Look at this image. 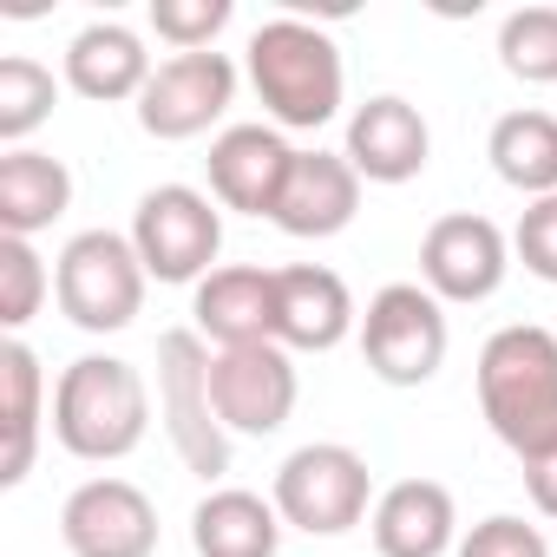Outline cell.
I'll return each mask as SVG.
<instances>
[{
  "label": "cell",
  "instance_id": "cell-30",
  "mask_svg": "<svg viewBox=\"0 0 557 557\" xmlns=\"http://www.w3.org/2000/svg\"><path fill=\"white\" fill-rule=\"evenodd\" d=\"M518 472H524V498L537 505V518H557V446L537 453V459H524Z\"/></svg>",
  "mask_w": 557,
  "mask_h": 557
},
{
  "label": "cell",
  "instance_id": "cell-29",
  "mask_svg": "<svg viewBox=\"0 0 557 557\" xmlns=\"http://www.w3.org/2000/svg\"><path fill=\"white\" fill-rule=\"evenodd\" d=\"M511 256L537 275V283L557 289V197L524 203V216H518V230H511Z\"/></svg>",
  "mask_w": 557,
  "mask_h": 557
},
{
  "label": "cell",
  "instance_id": "cell-6",
  "mask_svg": "<svg viewBox=\"0 0 557 557\" xmlns=\"http://www.w3.org/2000/svg\"><path fill=\"white\" fill-rule=\"evenodd\" d=\"M269 498L283 511V524H296L309 537H342V531L368 524V511H374V466L342 440H309L275 466Z\"/></svg>",
  "mask_w": 557,
  "mask_h": 557
},
{
  "label": "cell",
  "instance_id": "cell-13",
  "mask_svg": "<svg viewBox=\"0 0 557 557\" xmlns=\"http://www.w3.org/2000/svg\"><path fill=\"white\" fill-rule=\"evenodd\" d=\"M210 197L223 210H243V216H275L283 203V184L296 171V145L275 132V125H223L210 138Z\"/></svg>",
  "mask_w": 557,
  "mask_h": 557
},
{
  "label": "cell",
  "instance_id": "cell-4",
  "mask_svg": "<svg viewBox=\"0 0 557 557\" xmlns=\"http://www.w3.org/2000/svg\"><path fill=\"white\" fill-rule=\"evenodd\" d=\"M151 275L132 249V230H79L53 262V302L86 335H119L138 322Z\"/></svg>",
  "mask_w": 557,
  "mask_h": 557
},
{
  "label": "cell",
  "instance_id": "cell-28",
  "mask_svg": "<svg viewBox=\"0 0 557 557\" xmlns=\"http://www.w3.org/2000/svg\"><path fill=\"white\" fill-rule=\"evenodd\" d=\"M453 557H550V537H544L537 524L511 518V511H492V518H479V524L459 537Z\"/></svg>",
  "mask_w": 557,
  "mask_h": 557
},
{
  "label": "cell",
  "instance_id": "cell-11",
  "mask_svg": "<svg viewBox=\"0 0 557 557\" xmlns=\"http://www.w3.org/2000/svg\"><path fill=\"white\" fill-rule=\"evenodd\" d=\"M511 236L479 216V210H446L426 236H420V283L440 296V302H492L511 275Z\"/></svg>",
  "mask_w": 557,
  "mask_h": 557
},
{
  "label": "cell",
  "instance_id": "cell-12",
  "mask_svg": "<svg viewBox=\"0 0 557 557\" xmlns=\"http://www.w3.org/2000/svg\"><path fill=\"white\" fill-rule=\"evenodd\" d=\"M60 544L73 557H151L158 550V505L132 479H86L60 505Z\"/></svg>",
  "mask_w": 557,
  "mask_h": 557
},
{
  "label": "cell",
  "instance_id": "cell-14",
  "mask_svg": "<svg viewBox=\"0 0 557 557\" xmlns=\"http://www.w3.org/2000/svg\"><path fill=\"white\" fill-rule=\"evenodd\" d=\"M348 335H361V309H355V289L329 262L275 269V342L289 355H329Z\"/></svg>",
  "mask_w": 557,
  "mask_h": 557
},
{
  "label": "cell",
  "instance_id": "cell-3",
  "mask_svg": "<svg viewBox=\"0 0 557 557\" xmlns=\"http://www.w3.org/2000/svg\"><path fill=\"white\" fill-rule=\"evenodd\" d=\"M151 433V381L119 361V355H79L60 381H53V440L86 459V466H112L132 459Z\"/></svg>",
  "mask_w": 557,
  "mask_h": 557
},
{
  "label": "cell",
  "instance_id": "cell-1",
  "mask_svg": "<svg viewBox=\"0 0 557 557\" xmlns=\"http://www.w3.org/2000/svg\"><path fill=\"white\" fill-rule=\"evenodd\" d=\"M243 73H249L275 132H322L342 119V99H348L342 47L329 27H315L302 14L262 21L243 47Z\"/></svg>",
  "mask_w": 557,
  "mask_h": 557
},
{
  "label": "cell",
  "instance_id": "cell-10",
  "mask_svg": "<svg viewBox=\"0 0 557 557\" xmlns=\"http://www.w3.org/2000/svg\"><path fill=\"white\" fill-rule=\"evenodd\" d=\"M236 106V60L230 53H171L158 60L151 86L138 92V132L158 145H184L203 138L210 125H223V112Z\"/></svg>",
  "mask_w": 557,
  "mask_h": 557
},
{
  "label": "cell",
  "instance_id": "cell-22",
  "mask_svg": "<svg viewBox=\"0 0 557 557\" xmlns=\"http://www.w3.org/2000/svg\"><path fill=\"white\" fill-rule=\"evenodd\" d=\"M0 420H8V459H0V485H27L34 472V453H40V420H53L47 407V374H40V355L8 335L0 342Z\"/></svg>",
  "mask_w": 557,
  "mask_h": 557
},
{
  "label": "cell",
  "instance_id": "cell-23",
  "mask_svg": "<svg viewBox=\"0 0 557 557\" xmlns=\"http://www.w3.org/2000/svg\"><path fill=\"white\" fill-rule=\"evenodd\" d=\"M485 158H492L498 184H511L524 203L557 197V112H544V106L498 112L485 132Z\"/></svg>",
  "mask_w": 557,
  "mask_h": 557
},
{
  "label": "cell",
  "instance_id": "cell-19",
  "mask_svg": "<svg viewBox=\"0 0 557 557\" xmlns=\"http://www.w3.org/2000/svg\"><path fill=\"white\" fill-rule=\"evenodd\" d=\"M151 73H158V60L145 53V34L125 21H92L66 40V86L92 106H119V99L138 106Z\"/></svg>",
  "mask_w": 557,
  "mask_h": 557
},
{
  "label": "cell",
  "instance_id": "cell-17",
  "mask_svg": "<svg viewBox=\"0 0 557 557\" xmlns=\"http://www.w3.org/2000/svg\"><path fill=\"white\" fill-rule=\"evenodd\" d=\"M190 329L216 348L275 342V269H256V262L210 269L190 296Z\"/></svg>",
  "mask_w": 557,
  "mask_h": 557
},
{
  "label": "cell",
  "instance_id": "cell-27",
  "mask_svg": "<svg viewBox=\"0 0 557 557\" xmlns=\"http://www.w3.org/2000/svg\"><path fill=\"white\" fill-rule=\"evenodd\" d=\"M230 0H151V34L171 47V53H210L216 34L230 27Z\"/></svg>",
  "mask_w": 557,
  "mask_h": 557
},
{
  "label": "cell",
  "instance_id": "cell-9",
  "mask_svg": "<svg viewBox=\"0 0 557 557\" xmlns=\"http://www.w3.org/2000/svg\"><path fill=\"white\" fill-rule=\"evenodd\" d=\"M210 394H216V413L230 426V440H269L283 433L296 400H302V374H296V355L283 342H249V348H216L210 361Z\"/></svg>",
  "mask_w": 557,
  "mask_h": 557
},
{
  "label": "cell",
  "instance_id": "cell-2",
  "mask_svg": "<svg viewBox=\"0 0 557 557\" xmlns=\"http://www.w3.org/2000/svg\"><path fill=\"white\" fill-rule=\"evenodd\" d=\"M479 413L492 440L524 466L557 446V335L511 322L479 348Z\"/></svg>",
  "mask_w": 557,
  "mask_h": 557
},
{
  "label": "cell",
  "instance_id": "cell-21",
  "mask_svg": "<svg viewBox=\"0 0 557 557\" xmlns=\"http://www.w3.org/2000/svg\"><path fill=\"white\" fill-rule=\"evenodd\" d=\"M73 210V171L53 151H0V236H40Z\"/></svg>",
  "mask_w": 557,
  "mask_h": 557
},
{
  "label": "cell",
  "instance_id": "cell-5",
  "mask_svg": "<svg viewBox=\"0 0 557 557\" xmlns=\"http://www.w3.org/2000/svg\"><path fill=\"white\" fill-rule=\"evenodd\" d=\"M210 361L216 355L197 329L158 335V420H164L177 466L197 472L203 485H216L230 472V426H223L216 394H210Z\"/></svg>",
  "mask_w": 557,
  "mask_h": 557
},
{
  "label": "cell",
  "instance_id": "cell-16",
  "mask_svg": "<svg viewBox=\"0 0 557 557\" xmlns=\"http://www.w3.org/2000/svg\"><path fill=\"white\" fill-rule=\"evenodd\" d=\"M361 216V171L342 151H296V171L275 203V230L296 243H329Z\"/></svg>",
  "mask_w": 557,
  "mask_h": 557
},
{
  "label": "cell",
  "instance_id": "cell-24",
  "mask_svg": "<svg viewBox=\"0 0 557 557\" xmlns=\"http://www.w3.org/2000/svg\"><path fill=\"white\" fill-rule=\"evenodd\" d=\"M53 106H60L53 66H40V60H27V53H8V60H0V145L21 151V145L53 119Z\"/></svg>",
  "mask_w": 557,
  "mask_h": 557
},
{
  "label": "cell",
  "instance_id": "cell-8",
  "mask_svg": "<svg viewBox=\"0 0 557 557\" xmlns=\"http://www.w3.org/2000/svg\"><path fill=\"white\" fill-rule=\"evenodd\" d=\"M132 249L151 283H203L223 249V203L197 184H158L132 210Z\"/></svg>",
  "mask_w": 557,
  "mask_h": 557
},
{
  "label": "cell",
  "instance_id": "cell-7",
  "mask_svg": "<svg viewBox=\"0 0 557 557\" xmlns=\"http://www.w3.org/2000/svg\"><path fill=\"white\" fill-rule=\"evenodd\" d=\"M453 329H446V302L426 283H387L368 296L361 309V361L374 381L387 387H426L446 368Z\"/></svg>",
  "mask_w": 557,
  "mask_h": 557
},
{
  "label": "cell",
  "instance_id": "cell-20",
  "mask_svg": "<svg viewBox=\"0 0 557 557\" xmlns=\"http://www.w3.org/2000/svg\"><path fill=\"white\" fill-rule=\"evenodd\" d=\"M190 544L197 557H275L283 550V511L262 492L210 485L190 511Z\"/></svg>",
  "mask_w": 557,
  "mask_h": 557
},
{
  "label": "cell",
  "instance_id": "cell-25",
  "mask_svg": "<svg viewBox=\"0 0 557 557\" xmlns=\"http://www.w3.org/2000/svg\"><path fill=\"white\" fill-rule=\"evenodd\" d=\"M498 66L524 86H557V8H518L498 21Z\"/></svg>",
  "mask_w": 557,
  "mask_h": 557
},
{
  "label": "cell",
  "instance_id": "cell-15",
  "mask_svg": "<svg viewBox=\"0 0 557 557\" xmlns=\"http://www.w3.org/2000/svg\"><path fill=\"white\" fill-rule=\"evenodd\" d=\"M342 158L361 171V184H413L433 158V132H426L420 106H407L400 92H381L348 112Z\"/></svg>",
  "mask_w": 557,
  "mask_h": 557
},
{
  "label": "cell",
  "instance_id": "cell-18",
  "mask_svg": "<svg viewBox=\"0 0 557 557\" xmlns=\"http://www.w3.org/2000/svg\"><path fill=\"white\" fill-rule=\"evenodd\" d=\"M381 557H446L459 550V505L440 479H394L368 511Z\"/></svg>",
  "mask_w": 557,
  "mask_h": 557
},
{
  "label": "cell",
  "instance_id": "cell-26",
  "mask_svg": "<svg viewBox=\"0 0 557 557\" xmlns=\"http://www.w3.org/2000/svg\"><path fill=\"white\" fill-rule=\"evenodd\" d=\"M53 296V269L27 236H0V329L21 335Z\"/></svg>",
  "mask_w": 557,
  "mask_h": 557
}]
</instances>
